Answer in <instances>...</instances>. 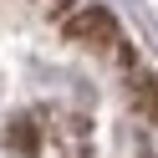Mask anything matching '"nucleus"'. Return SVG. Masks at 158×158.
Returning <instances> with one entry per match:
<instances>
[{"instance_id":"1","label":"nucleus","mask_w":158,"mask_h":158,"mask_svg":"<svg viewBox=\"0 0 158 158\" xmlns=\"http://www.w3.org/2000/svg\"><path fill=\"white\" fill-rule=\"evenodd\" d=\"M66 36L82 41V46H92V51H117V46H123V31H117V21L102 5H82V10L66 21Z\"/></svg>"},{"instance_id":"2","label":"nucleus","mask_w":158,"mask_h":158,"mask_svg":"<svg viewBox=\"0 0 158 158\" xmlns=\"http://www.w3.org/2000/svg\"><path fill=\"white\" fill-rule=\"evenodd\" d=\"M15 148H26V153H31V127H26V123H15Z\"/></svg>"}]
</instances>
